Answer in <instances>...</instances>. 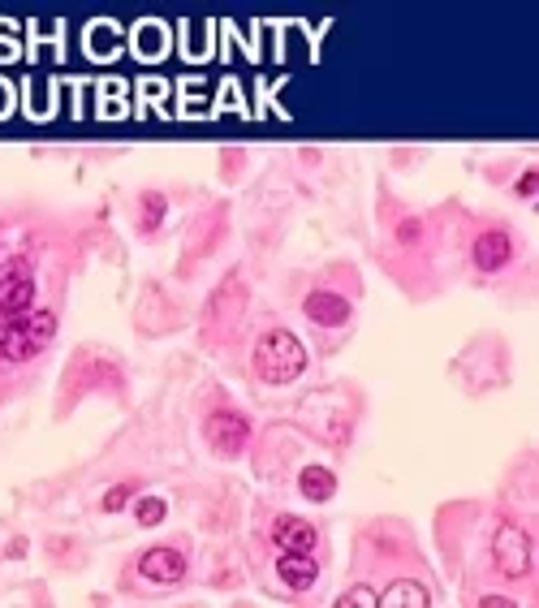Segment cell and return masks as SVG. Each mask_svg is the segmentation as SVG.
Segmentation results:
<instances>
[{
    "instance_id": "cell-5",
    "label": "cell",
    "mask_w": 539,
    "mask_h": 608,
    "mask_svg": "<svg viewBox=\"0 0 539 608\" xmlns=\"http://www.w3.org/2000/svg\"><path fill=\"white\" fill-rule=\"evenodd\" d=\"M186 570H190V561H186V552L177 544H156V548H147L143 557H138V574H143L147 583H156V587L186 583Z\"/></svg>"
},
{
    "instance_id": "cell-17",
    "label": "cell",
    "mask_w": 539,
    "mask_h": 608,
    "mask_svg": "<svg viewBox=\"0 0 539 608\" xmlns=\"http://www.w3.org/2000/svg\"><path fill=\"white\" fill-rule=\"evenodd\" d=\"M341 608H354V604H380V596H371L367 587H354V591H345V596L337 600Z\"/></svg>"
},
{
    "instance_id": "cell-10",
    "label": "cell",
    "mask_w": 539,
    "mask_h": 608,
    "mask_svg": "<svg viewBox=\"0 0 539 608\" xmlns=\"http://www.w3.org/2000/svg\"><path fill=\"white\" fill-rule=\"evenodd\" d=\"M242 307H246V285H242V276H229V281L212 294V302H207V315H203V320H207V328H212V324L220 320V315L238 320Z\"/></svg>"
},
{
    "instance_id": "cell-2",
    "label": "cell",
    "mask_w": 539,
    "mask_h": 608,
    "mask_svg": "<svg viewBox=\"0 0 539 608\" xmlns=\"http://www.w3.org/2000/svg\"><path fill=\"white\" fill-rule=\"evenodd\" d=\"M492 565H496V574H505V578H527L531 574L535 544L514 518H505L492 535Z\"/></svg>"
},
{
    "instance_id": "cell-18",
    "label": "cell",
    "mask_w": 539,
    "mask_h": 608,
    "mask_svg": "<svg viewBox=\"0 0 539 608\" xmlns=\"http://www.w3.org/2000/svg\"><path fill=\"white\" fill-rule=\"evenodd\" d=\"M419 233H423V220H402V225H397V238H402V242H419Z\"/></svg>"
},
{
    "instance_id": "cell-12",
    "label": "cell",
    "mask_w": 539,
    "mask_h": 608,
    "mask_svg": "<svg viewBox=\"0 0 539 608\" xmlns=\"http://www.w3.org/2000/svg\"><path fill=\"white\" fill-rule=\"evenodd\" d=\"M164 212H169V199H164L160 190H143V199H138V233L151 238V233L164 225Z\"/></svg>"
},
{
    "instance_id": "cell-13",
    "label": "cell",
    "mask_w": 539,
    "mask_h": 608,
    "mask_svg": "<svg viewBox=\"0 0 539 608\" xmlns=\"http://www.w3.org/2000/svg\"><path fill=\"white\" fill-rule=\"evenodd\" d=\"M134 492H138V479H121V483H113V488L104 492L100 509H104V514H121V509L134 501Z\"/></svg>"
},
{
    "instance_id": "cell-4",
    "label": "cell",
    "mask_w": 539,
    "mask_h": 608,
    "mask_svg": "<svg viewBox=\"0 0 539 608\" xmlns=\"http://www.w3.org/2000/svg\"><path fill=\"white\" fill-rule=\"evenodd\" d=\"M35 307V276H31V264L22 255L5 259L0 268V320H18Z\"/></svg>"
},
{
    "instance_id": "cell-3",
    "label": "cell",
    "mask_w": 539,
    "mask_h": 608,
    "mask_svg": "<svg viewBox=\"0 0 539 608\" xmlns=\"http://www.w3.org/2000/svg\"><path fill=\"white\" fill-rule=\"evenodd\" d=\"M203 440L216 458H242V449L251 445V419L242 410H212L203 419Z\"/></svg>"
},
{
    "instance_id": "cell-20",
    "label": "cell",
    "mask_w": 539,
    "mask_h": 608,
    "mask_svg": "<svg viewBox=\"0 0 539 608\" xmlns=\"http://www.w3.org/2000/svg\"><path fill=\"white\" fill-rule=\"evenodd\" d=\"M0 324H5V320H0Z\"/></svg>"
},
{
    "instance_id": "cell-6",
    "label": "cell",
    "mask_w": 539,
    "mask_h": 608,
    "mask_svg": "<svg viewBox=\"0 0 539 608\" xmlns=\"http://www.w3.org/2000/svg\"><path fill=\"white\" fill-rule=\"evenodd\" d=\"M471 264L479 272H505L509 264H514V238H509V229H483L479 238L471 242Z\"/></svg>"
},
{
    "instance_id": "cell-9",
    "label": "cell",
    "mask_w": 539,
    "mask_h": 608,
    "mask_svg": "<svg viewBox=\"0 0 539 608\" xmlns=\"http://www.w3.org/2000/svg\"><path fill=\"white\" fill-rule=\"evenodd\" d=\"M276 578L289 591H311L320 578V561H315V552H276Z\"/></svg>"
},
{
    "instance_id": "cell-8",
    "label": "cell",
    "mask_w": 539,
    "mask_h": 608,
    "mask_svg": "<svg viewBox=\"0 0 539 608\" xmlns=\"http://www.w3.org/2000/svg\"><path fill=\"white\" fill-rule=\"evenodd\" d=\"M302 311H307V320L320 328H341V324H350V315H354L350 298L337 294V289H311Z\"/></svg>"
},
{
    "instance_id": "cell-7",
    "label": "cell",
    "mask_w": 539,
    "mask_h": 608,
    "mask_svg": "<svg viewBox=\"0 0 539 608\" xmlns=\"http://www.w3.org/2000/svg\"><path fill=\"white\" fill-rule=\"evenodd\" d=\"M268 540H272L276 552H315V548H320V531H315L307 518H298V514H276Z\"/></svg>"
},
{
    "instance_id": "cell-14",
    "label": "cell",
    "mask_w": 539,
    "mask_h": 608,
    "mask_svg": "<svg viewBox=\"0 0 539 608\" xmlns=\"http://www.w3.org/2000/svg\"><path fill=\"white\" fill-rule=\"evenodd\" d=\"M164 514H169V505H164L160 496H143V501L134 505V522H138V527H156V522H164Z\"/></svg>"
},
{
    "instance_id": "cell-16",
    "label": "cell",
    "mask_w": 539,
    "mask_h": 608,
    "mask_svg": "<svg viewBox=\"0 0 539 608\" xmlns=\"http://www.w3.org/2000/svg\"><path fill=\"white\" fill-rule=\"evenodd\" d=\"M535 190H539V169H527V173H522V177H518V186H514V195H518V199H531V195H535Z\"/></svg>"
},
{
    "instance_id": "cell-11",
    "label": "cell",
    "mask_w": 539,
    "mask_h": 608,
    "mask_svg": "<svg viewBox=\"0 0 539 608\" xmlns=\"http://www.w3.org/2000/svg\"><path fill=\"white\" fill-rule=\"evenodd\" d=\"M298 492L307 496L311 505H324L337 496V475L328 471V466H307V471L298 475Z\"/></svg>"
},
{
    "instance_id": "cell-15",
    "label": "cell",
    "mask_w": 539,
    "mask_h": 608,
    "mask_svg": "<svg viewBox=\"0 0 539 608\" xmlns=\"http://www.w3.org/2000/svg\"><path fill=\"white\" fill-rule=\"evenodd\" d=\"M380 604H432V596H427L423 587H414V583H402V587H393V591H384Z\"/></svg>"
},
{
    "instance_id": "cell-19",
    "label": "cell",
    "mask_w": 539,
    "mask_h": 608,
    "mask_svg": "<svg viewBox=\"0 0 539 608\" xmlns=\"http://www.w3.org/2000/svg\"><path fill=\"white\" fill-rule=\"evenodd\" d=\"M479 604L483 608H514V600H509V596H479Z\"/></svg>"
},
{
    "instance_id": "cell-1",
    "label": "cell",
    "mask_w": 539,
    "mask_h": 608,
    "mask_svg": "<svg viewBox=\"0 0 539 608\" xmlns=\"http://www.w3.org/2000/svg\"><path fill=\"white\" fill-rule=\"evenodd\" d=\"M251 367L264 384H294L302 371H307V345L289 333V328H268V333L255 341Z\"/></svg>"
}]
</instances>
